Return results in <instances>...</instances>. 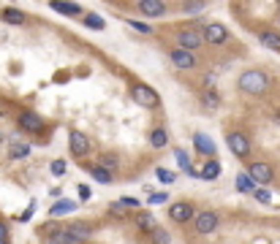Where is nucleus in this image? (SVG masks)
I'll return each mask as SVG.
<instances>
[{"mask_svg":"<svg viewBox=\"0 0 280 244\" xmlns=\"http://www.w3.org/2000/svg\"><path fill=\"white\" fill-rule=\"evenodd\" d=\"M117 163H120V157H117V155H112V152H104V155H101V160H98V166H101V169H106V171L112 174V171L117 169Z\"/></svg>","mask_w":280,"mask_h":244,"instance_id":"obj_24","label":"nucleus"},{"mask_svg":"<svg viewBox=\"0 0 280 244\" xmlns=\"http://www.w3.org/2000/svg\"><path fill=\"white\" fill-rule=\"evenodd\" d=\"M204 84H207L210 90L215 87V73H207V76H204Z\"/></svg>","mask_w":280,"mask_h":244,"instance_id":"obj_39","label":"nucleus"},{"mask_svg":"<svg viewBox=\"0 0 280 244\" xmlns=\"http://www.w3.org/2000/svg\"><path fill=\"white\" fill-rule=\"evenodd\" d=\"M169 57H171V63L177 65L180 71H191V68H196V54L193 52H188V49H171L169 52Z\"/></svg>","mask_w":280,"mask_h":244,"instance_id":"obj_8","label":"nucleus"},{"mask_svg":"<svg viewBox=\"0 0 280 244\" xmlns=\"http://www.w3.org/2000/svg\"><path fill=\"white\" fill-rule=\"evenodd\" d=\"M166 201V193H152L150 195V203H164Z\"/></svg>","mask_w":280,"mask_h":244,"instance_id":"obj_36","label":"nucleus"},{"mask_svg":"<svg viewBox=\"0 0 280 244\" xmlns=\"http://www.w3.org/2000/svg\"><path fill=\"white\" fill-rule=\"evenodd\" d=\"M150 144L155 146V149H161V146H166V144H169V133H166L164 128H155V130H152V133H150Z\"/></svg>","mask_w":280,"mask_h":244,"instance_id":"obj_21","label":"nucleus"},{"mask_svg":"<svg viewBox=\"0 0 280 244\" xmlns=\"http://www.w3.org/2000/svg\"><path fill=\"white\" fill-rule=\"evenodd\" d=\"M193 146H196V152L207 155L210 160H212V155H215V144H212V139H210V136H204V133H196V136H193Z\"/></svg>","mask_w":280,"mask_h":244,"instance_id":"obj_15","label":"nucleus"},{"mask_svg":"<svg viewBox=\"0 0 280 244\" xmlns=\"http://www.w3.org/2000/svg\"><path fill=\"white\" fill-rule=\"evenodd\" d=\"M19 128L28 130V133H41L44 120L38 114H33V111H25V114H19Z\"/></svg>","mask_w":280,"mask_h":244,"instance_id":"obj_10","label":"nucleus"},{"mask_svg":"<svg viewBox=\"0 0 280 244\" xmlns=\"http://www.w3.org/2000/svg\"><path fill=\"white\" fill-rule=\"evenodd\" d=\"M248 174L253 176V182H258V185H269L275 176L272 166H267V163H251V171Z\"/></svg>","mask_w":280,"mask_h":244,"instance_id":"obj_9","label":"nucleus"},{"mask_svg":"<svg viewBox=\"0 0 280 244\" xmlns=\"http://www.w3.org/2000/svg\"><path fill=\"white\" fill-rule=\"evenodd\" d=\"M155 176H158L161 182H166V185H171V182H174V174H171V171H164V169H158Z\"/></svg>","mask_w":280,"mask_h":244,"instance_id":"obj_33","label":"nucleus"},{"mask_svg":"<svg viewBox=\"0 0 280 244\" xmlns=\"http://www.w3.org/2000/svg\"><path fill=\"white\" fill-rule=\"evenodd\" d=\"M201 103H204V109H218V93L215 90H207L204 95H201Z\"/></svg>","mask_w":280,"mask_h":244,"instance_id":"obj_26","label":"nucleus"},{"mask_svg":"<svg viewBox=\"0 0 280 244\" xmlns=\"http://www.w3.org/2000/svg\"><path fill=\"white\" fill-rule=\"evenodd\" d=\"M123 203L125 206H136V209H139V201H136V198H123Z\"/></svg>","mask_w":280,"mask_h":244,"instance_id":"obj_41","label":"nucleus"},{"mask_svg":"<svg viewBox=\"0 0 280 244\" xmlns=\"http://www.w3.org/2000/svg\"><path fill=\"white\" fill-rule=\"evenodd\" d=\"M84 242H87V239H82L79 233H74L68 225L60 228L55 236H49V244H84Z\"/></svg>","mask_w":280,"mask_h":244,"instance_id":"obj_12","label":"nucleus"},{"mask_svg":"<svg viewBox=\"0 0 280 244\" xmlns=\"http://www.w3.org/2000/svg\"><path fill=\"white\" fill-rule=\"evenodd\" d=\"M226 144H228V149H231V155H237V157H248V155H251V141H248L245 133H237V130L228 133Z\"/></svg>","mask_w":280,"mask_h":244,"instance_id":"obj_5","label":"nucleus"},{"mask_svg":"<svg viewBox=\"0 0 280 244\" xmlns=\"http://www.w3.org/2000/svg\"><path fill=\"white\" fill-rule=\"evenodd\" d=\"M258 41H261V47L272 49V52H280V33L264 30V33H258Z\"/></svg>","mask_w":280,"mask_h":244,"instance_id":"obj_17","label":"nucleus"},{"mask_svg":"<svg viewBox=\"0 0 280 244\" xmlns=\"http://www.w3.org/2000/svg\"><path fill=\"white\" fill-rule=\"evenodd\" d=\"M0 17L6 19L8 24H25V22H28V17H25L19 8H3V14H0Z\"/></svg>","mask_w":280,"mask_h":244,"instance_id":"obj_19","label":"nucleus"},{"mask_svg":"<svg viewBox=\"0 0 280 244\" xmlns=\"http://www.w3.org/2000/svg\"><path fill=\"white\" fill-rule=\"evenodd\" d=\"M0 242H8V228L0 222Z\"/></svg>","mask_w":280,"mask_h":244,"instance_id":"obj_40","label":"nucleus"},{"mask_svg":"<svg viewBox=\"0 0 280 244\" xmlns=\"http://www.w3.org/2000/svg\"><path fill=\"white\" fill-rule=\"evenodd\" d=\"M90 136L87 133H82V130H71L68 133V149H71V155H76V157H84L90 152Z\"/></svg>","mask_w":280,"mask_h":244,"instance_id":"obj_4","label":"nucleus"},{"mask_svg":"<svg viewBox=\"0 0 280 244\" xmlns=\"http://www.w3.org/2000/svg\"><path fill=\"white\" fill-rule=\"evenodd\" d=\"M109 215H112V217H125V203H123V201L112 203V206H109Z\"/></svg>","mask_w":280,"mask_h":244,"instance_id":"obj_31","label":"nucleus"},{"mask_svg":"<svg viewBox=\"0 0 280 244\" xmlns=\"http://www.w3.org/2000/svg\"><path fill=\"white\" fill-rule=\"evenodd\" d=\"M174 157H177V163H180V169L191 174L193 169H191V160H188V152L185 149H174Z\"/></svg>","mask_w":280,"mask_h":244,"instance_id":"obj_27","label":"nucleus"},{"mask_svg":"<svg viewBox=\"0 0 280 244\" xmlns=\"http://www.w3.org/2000/svg\"><path fill=\"white\" fill-rule=\"evenodd\" d=\"M0 141H3V136H0Z\"/></svg>","mask_w":280,"mask_h":244,"instance_id":"obj_43","label":"nucleus"},{"mask_svg":"<svg viewBox=\"0 0 280 244\" xmlns=\"http://www.w3.org/2000/svg\"><path fill=\"white\" fill-rule=\"evenodd\" d=\"M49 8H52V11L65 14V17H76V14H79V6H76V3H60V0H52Z\"/></svg>","mask_w":280,"mask_h":244,"instance_id":"obj_18","label":"nucleus"},{"mask_svg":"<svg viewBox=\"0 0 280 244\" xmlns=\"http://www.w3.org/2000/svg\"><path fill=\"white\" fill-rule=\"evenodd\" d=\"M204 41L212 44V47H221V44L228 41V30L221 22H210V24H204Z\"/></svg>","mask_w":280,"mask_h":244,"instance_id":"obj_6","label":"nucleus"},{"mask_svg":"<svg viewBox=\"0 0 280 244\" xmlns=\"http://www.w3.org/2000/svg\"><path fill=\"white\" fill-rule=\"evenodd\" d=\"M33 209H35V203H30V209L22 212V215H19V220H30V217H33Z\"/></svg>","mask_w":280,"mask_h":244,"instance_id":"obj_38","label":"nucleus"},{"mask_svg":"<svg viewBox=\"0 0 280 244\" xmlns=\"http://www.w3.org/2000/svg\"><path fill=\"white\" fill-rule=\"evenodd\" d=\"M79 198H82V201H87V198H90V187L87 185H79Z\"/></svg>","mask_w":280,"mask_h":244,"instance_id":"obj_37","label":"nucleus"},{"mask_svg":"<svg viewBox=\"0 0 280 244\" xmlns=\"http://www.w3.org/2000/svg\"><path fill=\"white\" fill-rule=\"evenodd\" d=\"M30 155V144H14L11 149H8V157L11 160H19V157H28Z\"/></svg>","mask_w":280,"mask_h":244,"instance_id":"obj_25","label":"nucleus"},{"mask_svg":"<svg viewBox=\"0 0 280 244\" xmlns=\"http://www.w3.org/2000/svg\"><path fill=\"white\" fill-rule=\"evenodd\" d=\"M177 44H180V49H188V52H193V49H198L201 44H204V30H180L177 33Z\"/></svg>","mask_w":280,"mask_h":244,"instance_id":"obj_3","label":"nucleus"},{"mask_svg":"<svg viewBox=\"0 0 280 244\" xmlns=\"http://www.w3.org/2000/svg\"><path fill=\"white\" fill-rule=\"evenodd\" d=\"M71 212H76V201H71V198H60L52 209H49V215H52V217H63V215H71Z\"/></svg>","mask_w":280,"mask_h":244,"instance_id":"obj_16","label":"nucleus"},{"mask_svg":"<svg viewBox=\"0 0 280 244\" xmlns=\"http://www.w3.org/2000/svg\"><path fill=\"white\" fill-rule=\"evenodd\" d=\"M218 174H221V163L218 160H207L201 166V179H215Z\"/></svg>","mask_w":280,"mask_h":244,"instance_id":"obj_22","label":"nucleus"},{"mask_svg":"<svg viewBox=\"0 0 280 244\" xmlns=\"http://www.w3.org/2000/svg\"><path fill=\"white\" fill-rule=\"evenodd\" d=\"M193 215H196V212H193V206L188 201H177V203H171V209H169V217L174 222H188Z\"/></svg>","mask_w":280,"mask_h":244,"instance_id":"obj_11","label":"nucleus"},{"mask_svg":"<svg viewBox=\"0 0 280 244\" xmlns=\"http://www.w3.org/2000/svg\"><path fill=\"white\" fill-rule=\"evenodd\" d=\"M253 195H256V201H258V203H269V201H272V195H269V190H256V193H253Z\"/></svg>","mask_w":280,"mask_h":244,"instance_id":"obj_34","label":"nucleus"},{"mask_svg":"<svg viewBox=\"0 0 280 244\" xmlns=\"http://www.w3.org/2000/svg\"><path fill=\"white\" fill-rule=\"evenodd\" d=\"M182 14H201L204 11V3H180Z\"/></svg>","mask_w":280,"mask_h":244,"instance_id":"obj_28","label":"nucleus"},{"mask_svg":"<svg viewBox=\"0 0 280 244\" xmlns=\"http://www.w3.org/2000/svg\"><path fill=\"white\" fill-rule=\"evenodd\" d=\"M87 174L93 176L95 182H104V185H109V182H112V174L106 169H101V166H87Z\"/></svg>","mask_w":280,"mask_h":244,"instance_id":"obj_23","label":"nucleus"},{"mask_svg":"<svg viewBox=\"0 0 280 244\" xmlns=\"http://www.w3.org/2000/svg\"><path fill=\"white\" fill-rule=\"evenodd\" d=\"M52 174H55V176H63V174H65V163H63V160H55V163H52Z\"/></svg>","mask_w":280,"mask_h":244,"instance_id":"obj_35","label":"nucleus"},{"mask_svg":"<svg viewBox=\"0 0 280 244\" xmlns=\"http://www.w3.org/2000/svg\"><path fill=\"white\" fill-rule=\"evenodd\" d=\"M84 24H87V27H95V30H104V27H106V22H104L101 17H95V14L84 17Z\"/></svg>","mask_w":280,"mask_h":244,"instance_id":"obj_29","label":"nucleus"},{"mask_svg":"<svg viewBox=\"0 0 280 244\" xmlns=\"http://www.w3.org/2000/svg\"><path fill=\"white\" fill-rule=\"evenodd\" d=\"M152 242H155V244H169V242H171V236L164 231V228H158V231L152 233Z\"/></svg>","mask_w":280,"mask_h":244,"instance_id":"obj_30","label":"nucleus"},{"mask_svg":"<svg viewBox=\"0 0 280 244\" xmlns=\"http://www.w3.org/2000/svg\"><path fill=\"white\" fill-rule=\"evenodd\" d=\"M136 8H139V14H144V17H150V19L166 14V3H161V0H141Z\"/></svg>","mask_w":280,"mask_h":244,"instance_id":"obj_13","label":"nucleus"},{"mask_svg":"<svg viewBox=\"0 0 280 244\" xmlns=\"http://www.w3.org/2000/svg\"><path fill=\"white\" fill-rule=\"evenodd\" d=\"M131 95H134V100L139 106H144V109H152V106L161 103V98H158V93L152 87H147V84H141V81H136L134 87H131Z\"/></svg>","mask_w":280,"mask_h":244,"instance_id":"obj_2","label":"nucleus"},{"mask_svg":"<svg viewBox=\"0 0 280 244\" xmlns=\"http://www.w3.org/2000/svg\"><path fill=\"white\" fill-rule=\"evenodd\" d=\"M196 233H212L218 231V225H221V217L215 215V212H201V215H196Z\"/></svg>","mask_w":280,"mask_h":244,"instance_id":"obj_7","label":"nucleus"},{"mask_svg":"<svg viewBox=\"0 0 280 244\" xmlns=\"http://www.w3.org/2000/svg\"><path fill=\"white\" fill-rule=\"evenodd\" d=\"M0 244H8V242H0Z\"/></svg>","mask_w":280,"mask_h":244,"instance_id":"obj_42","label":"nucleus"},{"mask_svg":"<svg viewBox=\"0 0 280 244\" xmlns=\"http://www.w3.org/2000/svg\"><path fill=\"white\" fill-rule=\"evenodd\" d=\"M269 84H272V79H269L264 71H258V68L245 71V73L239 76V81H237V87L242 90V93H248V95H264L269 90Z\"/></svg>","mask_w":280,"mask_h":244,"instance_id":"obj_1","label":"nucleus"},{"mask_svg":"<svg viewBox=\"0 0 280 244\" xmlns=\"http://www.w3.org/2000/svg\"><path fill=\"white\" fill-rule=\"evenodd\" d=\"M136 228H139V231H144V233H150V236H152V233H155L161 225H158L155 215L144 209V212H139V215H136Z\"/></svg>","mask_w":280,"mask_h":244,"instance_id":"obj_14","label":"nucleus"},{"mask_svg":"<svg viewBox=\"0 0 280 244\" xmlns=\"http://www.w3.org/2000/svg\"><path fill=\"white\" fill-rule=\"evenodd\" d=\"M237 190L239 193H256V182L251 174H237Z\"/></svg>","mask_w":280,"mask_h":244,"instance_id":"obj_20","label":"nucleus"},{"mask_svg":"<svg viewBox=\"0 0 280 244\" xmlns=\"http://www.w3.org/2000/svg\"><path fill=\"white\" fill-rule=\"evenodd\" d=\"M128 24H131V27H136L139 33H144V35H152V27H150V24H144V22H136V19H128Z\"/></svg>","mask_w":280,"mask_h":244,"instance_id":"obj_32","label":"nucleus"}]
</instances>
